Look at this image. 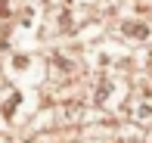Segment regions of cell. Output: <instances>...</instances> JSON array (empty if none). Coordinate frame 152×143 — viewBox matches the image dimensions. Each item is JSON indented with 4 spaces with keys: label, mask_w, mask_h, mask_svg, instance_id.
Here are the masks:
<instances>
[{
    "label": "cell",
    "mask_w": 152,
    "mask_h": 143,
    "mask_svg": "<svg viewBox=\"0 0 152 143\" xmlns=\"http://www.w3.org/2000/svg\"><path fill=\"white\" fill-rule=\"evenodd\" d=\"M124 34H134V37H146L149 28L146 25H124Z\"/></svg>",
    "instance_id": "obj_1"
}]
</instances>
